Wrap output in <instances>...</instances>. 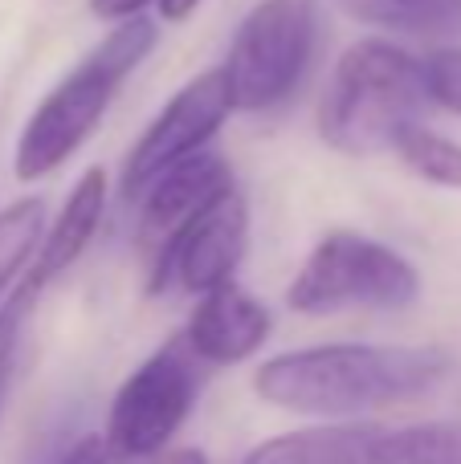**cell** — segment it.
<instances>
[{"label": "cell", "instance_id": "obj_1", "mask_svg": "<svg viewBox=\"0 0 461 464\" xmlns=\"http://www.w3.org/2000/svg\"><path fill=\"white\" fill-rule=\"evenodd\" d=\"M449 367L441 346L327 343L266 359L253 371V392L278 411L348 420L433 392Z\"/></svg>", "mask_w": 461, "mask_h": 464}, {"label": "cell", "instance_id": "obj_2", "mask_svg": "<svg viewBox=\"0 0 461 464\" xmlns=\"http://www.w3.org/2000/svg\"><path fill=\"white\" fill-rule=\"evenodd\" d=\"M155 45H160V24L152 16L114 24L25 119L13 151V176L21 184H37L54 176L65 160H74L111 111L119 86L147 62Z\"/></svg>", "mask_w": 461, "mask_h": 464}, {"label": "cell", "instance_id": "obj_3", "mask_svg": "<svg viewBox=\"0 0 461 464\" xmlns=\"http://www.w3.org/2000/svg\"><path fill=\"white\" fill-rule=\"evenodd\" d=\"M421 57L392 37H359L339 53L319 102V139L331 151L364 160L392 151L400 130L425 122Z\"/></svg>", "mask_w": 461, "mask_h": 464}, {"label": "cell", "instance_id": "obj_4", "mask_svg": "<svg viewBox=\"0 0 461 464\" xmlns=\"http://www.w3.org/2000/svg\"><path fill=\"white\" fill-rule=\"evenodd\" d=\"M417 297V265L392 245L351 228L327 232L286 285V305L310 318L339 310H408Z\"/></svg>", "mask_w": 461, "mask_h": 464}, {"label": "cell", "instance_id": "obj_5", "mask_svg": "<svg viewBox=\"0 0 461 464\" xmlns=\"http://www.w3.org/2000/svg\"><path fill=\"white\" fill-rule=\"evenodd\" d=\"M315 53V0H258L237 24L221 73L233 111H274L299 90Z\"/></svg>", "mask_w": 461, "mask_h": 464}, {"label": "cell", "instance_id": "obj_6", "mask_svg": "<svg viewBox=\"0 0 461 464\" xmlns=\"http://www.w3.org/2000/svg\"><path fill=\"white\" fill-rule=\"evenodd\" d=\"M196 354L188 351L184 334L172 338L155 354H147L119 383L106 411V452L123 460H152L172 444L180 424L188 420L201 392Z\"/></svg>", "mask_w": 461, "mask_h": 464}, {"label": "cell", "instance_id": "obj_7", "mask_svg": "<svg viewBox=\"0 0 461 464\" xmlns=\"http://www.w3.org/2000/svg\"><path fill=\"white\" fill-rule=\"evenodd\" d=\"M229 114H233V102H229V86H225L221 65L196 73L192 82H184L172 94V102L147 122V130L135 139V147L127 151L119 192L127 200H139L163 171L209 151V143L225 127Z\"/></svg>", "mask_w": 461, "mask_h": 464}, {"label": "cell", "instance_id": "obj_8", "mask_svg": "<svg viewBox=\"0 0 461 464\" xmlns=\"http://www.w3.org/2000/svg\"><path fill=\"white\" fill-rule=\"evenodd\" d=\"M245 248H250V200L229 188L192 225L180 228L160 256L147 261V294H163L172 281L196 297L229 285L245 261Z\"/></svg>", "mask_w": 461, "mask_h": 464}, {"label": "cell", "instance_id": "obj_9", "mask_svg": "<svg viewBox=\"0 0 461 464\" xmlns=\"http://www.w3.org/2000/svg\"><path fill=\"white\" fill-rule=\"evenodd\" d=\"M233 184V168L229 160H221L217 151H201L192 160L176 163L172 171H163L143 196H139V245H143L147 261L160 256L168 248V240L180 228H188L212 200L229 192Z\"/></svg>", "mask_w": 461, "mask_h": 464}, {"label": "cell", "instance_id": "obj_10", "mask_svg": "<svg viewBox=\"0 0 461 464\" xmlns=\"http://www.w3.org/2000/svg\"><path fill=\"white\" fill-rule=\"evenodd\" d=\"M270 330H274L270 305L237 281H229L196 297V310L188 314L184 326V343L209 367H237L266 346Z\"/></svg>", "mask_w": 461, "mask_h": 464}, {"label": "cell", "instance_id": "obj_11", "mask_svg": "<svg viewBox=\"0 0 461 464\" xmlns=\"http://www.w3.org/2000/svg\"><path fill=\"white\" fill-rule=\"evenodd\" d=\"M103 217H106V171L86 168L78 179H74V188L65 192L54 225H49L45 237H41V248H37V256H33L16 297H21V302H33L49 281L62 277V273L90 248Z\"/></svg>", "mask_w": 461, "mask_h": 464}, {"label": "cell", "instance_id": "obj_12", "mask_svg": "<svg viewBox=\"0 0 461 464\" xmlns=\"http://www.w3.org/2000/svg\"><path fill=\"white\" fill-rule=\"evenodd\" d=\"M376 440H380V428H302V432H282L258 444L241 464H376Z\"/></svg>", "mask_w": 461, "mask_h": 464}, {"label": "cell", "instance_id": "obj_13", "mask_svg": "<svg viewBox=\"0 0 461 464\" xmlns=\"http://www.w3.org/2000/svg\"><path fill=\"white\" fill-rule=\"evenodd\" d=\"M343 13L359 24L408 37L457 41L461 37V0H339Z\"/></svg>", "mask_w": 461, "mask_h": 464}, {"label": "cell", "instance_id": "obj_14", "mask_svg": "<svg viewBox=\"0 0 461 464\" xmlns=\"http://www.w3.org/2000/svg\"><path fill=\"white\" fill-rule=\"evenodd\" d=\"M397 160L413 171L417 179L433 188H449V192H461V143L441 130L425 127V122H413V127L400 130L397 139Z\"/></svg>", "mask_w": 461, "mask_h": 464}, {"label": "cell", "instance_id": "obj_15", "mask_svg": "<svg viewBox=\"0 0 461 464\" xmlns=\"http://www.w3.org/2000/svg\"><path fill=\"white\" fill-rule=\"evenodd\" d=\"M376 464H461V424H413L380 432Z\"/></svg>", "mask_w": 461, "mask_h": 464}, {"label": "cell", "instance_id": "obj_16", "mask_svg": "<svg viewBox=\"0 0 461 464\" xmlns=\"http://www.w3.org/2000/svg\"><path fill=\"white\" fill-rule=\"evenodd\" d=\"M45 228V200L37 196H21L8 208H0V302L16 281V273L37 256Z\"/></svg>", "mask_w": 461, "mask_h": 464}, {"label": "cell", "instance_id": "obj_17", "mask_svg": "<svg viewBox=\"0 0 461 464\" xmlns=\"http://www.w3.org/2000/svg\"><path fill=\"white\" fill-rule=\"evenodd\" d=\"M421 78L429 106L457 114L461 119V41H446L421 53Z\"/></svg>", "mask_w": 461, "mask_h": 464}, {"label": "cell", "instance_id": "obj_18", "mask_svg": "<svg viewBox=\"0 0 461 464\" xmlns=\"http://www.w3.org/2000/svg\"><path fill=\"white\" fill-rule=\"evenodd\" d=\"M147 5H155V0H90V13H94L98 21L123 24V21H135V16H143Z\"/></svg>", "mask_w": 461, "mask_h": 464}, {"label": "cell", "instance_id": "obj_19", "mask_svg": "<svg viewBox=\"0 0 461 464\" xmlns=\"http://www.w3.org/2000/svg\"><path fill=\"white\" fill-rule=\"evenodd\" d=\"M106 457H111V452H106L103 436H82V440L74 444L57 464H106Z\"/></svg>", "mask_w": 461, "mask_h": 464}, {"label": "cell", "instance_id": "obj_20", "mask_svg": "<svg viewBox=\"0 0 461 464\" xmlns=\"http://www.w3.org/2000/svg\"><path fill=\"white\" fill-rule=\"evenodd\" d=\"M201 5H204V0H155V8H160L163 24H180V21H188V16H192Z\"/></svg>", "mask_w": 461, "mask_h": 464}, {"label": "cell", "instance_id": "obj_21", "mask_svg": "<svg viewBox=\"0 0 461 464\" xmlns=\"http://www.w3.org/2000/svg\"><path fill=\"white\" fill-rule=\"evenodd\" d=\"M147 464H209L201 449H172V452H160V457H152Z\"/></svg>", "mask_w": 461, "mask_h": 464}]
</instances>
